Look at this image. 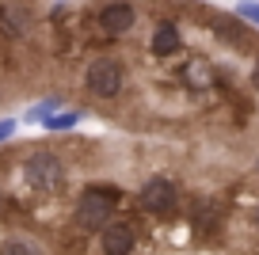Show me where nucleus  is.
I'll return each instance as SVG.
<instances>
[{
	"label": "nucleus",
	"instance_id": "obj_6",
	"mask_svg": "<svg viewBox=\"0 0 259 255\" xmlns=\"http://www.w3.org/2000/svg\"><path fill=\"white\" fill-rule=\"evenodd\" d=\"M248 88H251V92L259 96V54H255V61L248 65Z\"/></svg>",
	"mask_w": 259,
	"mask_h": 255
},
{
	"label": "nucleus",
	"instance_id": "obj_4",
	"mask_svg": "<svg viewBox=\"0 0 259 255\" xmlns=\"http://www.w3.org/2000/svg\"><path fill=\"white\" fill-rule=\"evenodd\" d=\"M236 16H240L244 23L259 27V0H240V4H236Z\"/></svg>",
	"mask_w": 259,
	"mask_h": 255
},
{
	"label": "nucleus",
	"instance_id": "obj_3",
	"mask_svg": "<svg viewBox=\"0 0 259 255\" xmlns=\"http://www.w3.org/2000/svg\"><path fill=\"white\" fill-rule=\"evenodd\" d=\"M80 118H84V111L80 107H65V111H54L46 122H42V130L46 134H73L76 126H80Z\"/></svg>",
	"mask_w": 259,
	"mask_h": 255
},
{
	"label": "nucleus",
	"instance_id": "obj_2",
	"mask_svg": "<svg viewBox=\"0 0 259 255\" xmlns=\"http://www.w3.org/2000/svg\"><path fill=\"white\" fill-rule=\"evenodd\" d=\"M187 46V34H183V23L171 16H156L153 27L145 34V54L153 61H168V57H179V50Z\"/></svg>",
	"mask_w": 259,
	"mask_h": 255
},
{
	"label": "nucleus",
	"instance_id": "obj_1",
	"mask_svg": "<svg viewBox=\"0 0 259 255\" xmlns=\"http://www.w3.org/2000/svg\"><path fill=\"white\" fill-rule=\"evenodd\" d=\"M126 61L114 54H96L84 61L80 69V92L92 99V103H99V111H103L107 103H122V96H126Z\"/></svg>",
	"mask_w": 259,
	"mask_h": 255
},
{
	"label": "nucleus",
	"instance_id": "obj_7",
	"mask_svg": "<svg viewBox=\"0 0 259 255\" xmlns=\"http://www.w3.org/2000/svg\"><path fill=\"white\" fill-rule=\"evenodd\" d=\"M255 164H259V160H255Z\"/></svg>",
	"mask_w": 259,
	"mask_h": 255
},
{
	"label": "nucleus",
	"instance_id": "obj_5",
	"mask_svg": "<svg viewBox=\"0 0 259 255\" xmlns=\"http://www.w3.org/2000/svg\"><path fill=\"white\" fill-rule=\"evenodd\" d=\"M16 130H19L16 118H0V145H8L12 137H16Z\"/></svg>",
	"mask_w": 259,
	"mask_h": 255
}]
</instances>
